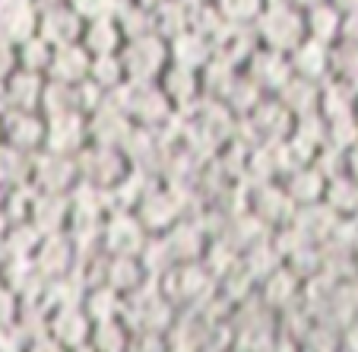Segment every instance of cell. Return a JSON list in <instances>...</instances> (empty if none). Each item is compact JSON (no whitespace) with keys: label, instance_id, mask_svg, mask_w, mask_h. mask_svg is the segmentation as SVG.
Returning <instances> with one entry per match:
<instances>
[{"label":"cell","instance_id":"obj_1","mask_svg":"<svg viewBox=\"0 0 358 352\" xmlns=\"http://www.w3.org/2000/svg\"><path fill=\"white\" fill-rule=\"evenodd\" d=\"M111 102L127 115V121L140 130H165L175 121V108L165 99V92L159 89V83H124L115 95H108Z\"/></svg>","mask_w":358,"mask_h":352},{"label":"cell","instance_id":"obj_2","mask_svg":"<svg viewBox=\"0 0 358 352\" xmlns=\"http://www.w3.org/2000/svg\"><path fill=\"white\" fill-rule=\"evenodd\" d=\"M254 35H257V45L266 51H276V55L289 57L304 38H308V29H304V13L295 10L289 0H270L266 10L260 13V20L254 22Z\"/></svg>","mask_w":358,"mask_h":352},{"label":"cell","instance_id":"obj_3","mask_svg":"<svg viewBox=\"0 0 358 352\" xmlns=\"http://www.w3.org/2000/svg\"><path fill=\"white\" fill-rule=\"evenodd\" d=\"M127 83H159V76L169 70V41L159 38L156 32L140 35V38L124 41V48L117 51Z\"/></svg>","mask_w":358,"mask_h":352},{"label":"cell","instance_id":"obj_4","mask_svg":"<svg viewBox=\"0 0 358 352\" xmlns=\"http://www.w3.org/2000/svg\"><path fill=\"white\" fill-rule=\"evenodd\" d=\"M181 190L184 188H178V184L156 181L143 194V200L136 204L134 213L149 235H165V232H171L181 219H187V204H184Z\"/></svg>","mask_w":358,"mask_h":352},{"label":"cell","instance_id":"obj_5","mask_svg":"<svg viewBox=\"0 0 358 352\" xmlns=\"http://www.w3.org/2000/svg\"><path fill=\"white\" fill-rule=\"evenodd\" d=\"M76 169H80V181L83 184L111 194V190H115L117 184L130 175V169H134V165H130V159L124 156L121 149H115V146H95V143H89L80 156H76Z\"/></svg>","mask_w":358,"mask_h":352},{"label":"cell","instance_id":"obj_6","mask_svg":"<svg viewBox=\"0 0 358 352\" xmlns=\"http://www.w3.org/2000/svg\"><path fill=\"white\" fill-rule=\"evenodd\" d=\"M149 238L152 235L143 229L134 210H111L101 223L99 251L105 258H140Z\"/></svg>","mask_w":358,"mask_h":352},{"label":"cell","instance_id":"obj_7","mask_svg":"<svg viewBox=\"0 0 358 352\" xmlns=\"http://www.w3.org/2000/svg\"><path fill=\"white\" fill-rule=\"evenodd\" d=\"M89 146V118L80 111H64V115L45 118V146L41 153L64 159H76Z\"/></svg>","mask_w":358,"mask_h":352},{"label":"cell","instance_id":"obj_8","mask_svg":"<svg viewBox=\"0 0 358 352\" xmlns=\"http://www.w3.org/2000/svg\"><path fill=\"white\" fill-rule=\"evenodd\" d=\"M76 264H80V251H76L73 238H70L67 232H61V235H45L32 254V267L41 283H55V279L73 276Z\"/></svg>","mask_w":358,"mask_h":352},{"label":"cell","instance_id":"obj_9","mask_svg":"<svg viewBox=\"0 0 358 352\" xmlns=\"http://www.w3.org/2000/svg\"><path fill=\"white\" fill-rule=\"evenodd\" d=\"M80 184V169L76 159L51 156V153H38L32 156V171H29V188L35 194H73V188Z\"/></svg>","mask_w":358,"mask_h":352},{"label":"cell","instance_id":"obj_10","mask_svg":"<svg viewBox=\"0 0 358 352\" xmlns=\"http://www.w3.org/2000/svg\"><path fill=\"white\" fill-rule=\"evenodd\" d=\"M210 283H213V276L203 264H178L159 279V289H162V295L169 298L171 305L181 308V305L203 302L206 292H210Z\"/></svg>","mask_w":358,"mask_h":352},{"label":"cell","instance_id":"obj_11","mask_svg":"<svg viewBox=\"0 0 358 352\" xmlns=\"http://www.w3.org/2000/svg\"><path fill=\"white\" fill-rule=\"evenodd\" d=\"M0 143L20 149L26 156H38L45 146V115L7 108L0 115Z\"/></svg>","mask_w":358,"mask_h":352},{"label":"cell","instance_id":"obj_12","mask_svg":"<svg viewBox=\"0 0 358 352\" xmlns=\"http://www.w3.org/2000/svg\"><path fill=\"white\" fill-rule=\"evenodd\" d=\"M248 213L254 219L266 225V229H282L295 219V204L289 200V194L282 190L279 181H264V184H254L248 190Z\"/></svg>","mask_w":358,"mask_h":352},{"label":"cell","instance_id":"obj_13","mask_svg":"<svg viewBox=\"0 0 358 352\" xmlns=\"http://www.w3.org/2000/svg\"><path fill=\"white\" fill-rule=\"evenodd\" d=\"M83 26H86V22L73 13V7H70L67 0H61V3H51V7L38 10L35 35H38L41 41H48L51 48H67V45H80Z\"/></svg>","mask_w":358,"mask_h":352},{"label":"cell","instance_id":"obj_14","mask_svg":"<svg viewBox=\"0 0 358 352\" xmlns=\"http://www.w3.org/2000/svg\"><path fill=\"white\" fill-rule=\"evenodd\" d=\"M241 73L248 76L264 95H276L279 89L292 80L289 57L276 55V51H266V48H257V51L248 57V64L241 67Z\"/></svg>","mask_w":358,"mask_h":352},{"label":"cell","instance_id":"obj_15","mask_svg":"<svg viewBox=\"0 0 358 352\" xmlns=\"http://www.w3.org/2000/svg\"><path fill=\"white\" fill-rule=\"evenodd\" d=\"M45 333L55 337L64 349H80V346H89V337H92V321L83 311V305H67V308H55L48 311V324Z\"/></svg>","mask_w":358,"mask_h":352},{"label":"cell","instance_id":"obj_16","mask_svg":"<svg viewBox=\"0 0 358 352\" xmlns=\"http://www.w3.org/2000/svg\"><path fill=\"white\" fill-rule=\"evenodd\" d=\"M159 89L165 92V99L171 102L175 115H194L196 105L203 102V86H200V73L194 70H184V67H175L169 64L162 76H159Z\"/></svg>","mask_w":358,"mask_h":352},{"label":"cell","instance_id":"obj_17","mask_svg":"<svg viewBox=\"0 0 358 352\" xmlns=\"http://www.w3.org/2000/svg\"><path fill=\"white\" fill-rule=\"evenodd\" d=\"M29 225L38 232L41 238L45 235H61L67 232L70 223V194H32V204H29Z\"/></svg>","mask_w":358,"mask_h":352},{"label":"cell","instance_id":"obj_18","mask_svg":"<svg viewBox=\"0 0 358 352\" xmlns=\"http://www.w3.org/2000/svg\"><path fill=\"white\" fill-rule=\"evenodd\" d=\"M134 130L136 127L127 121V115H124V111L117 108L111 99L101 105L92 118H89V143H95V146L124 149V143L130 140V134H134Z\"/></svg>","mask_w":358,"mask_h":352},{"label":"cell","instance_id":"obj_19","mask_svg":"<svg viewBox=\"0 0 358 352\" xmlns=\"http://www.w3.org/2000/svg\"><path fill=\"white\" fill-rule=\"evenodd\" d=\"M279 184H282V190L289 194L292 204H295V210H304V206H317V204H324L327 178H324V171H320L314 162H308V165H295V169H292Z\"/></svg>","mask_w":358,"mask_h":352},{"label":"cell","instance_id":"obj_20","mask_svg":"<svg viewBox=\"0 0 358 352\" xmlns=\"http://www.w3.org/2000/svg\"><path fill=\"white\" fill-rule=\"evenodd\" d=\"M289 67H292V76L320 86V83L330 80V48L314 38H304L289 55Z\"/></svg>","mask_w":358,"mask_h":352},{"label":"cell","instance_id":"obj_21","mask_svg":"<svg viewBox=\"0 0 358 352\" xmlns=\"http://www.w3.org/2000/svg\"><path fill=\"white\" fill-rule=\"evenodd\" d=\"M38 26V7L32 0H0V38L20 41L32 38Z\"/></svg>","mask_w":358,"mask_h":352},{"label":"cell","instance_id":"obj_22","mask_svg":"<svg viewBox=\"0 0 358 352\" xmlns=\"http://www.w3.org/2000/svg\"><path fill=\"white\" fill-rule=\"evenodd\" d=\"M213 55H216L213 41H206L203 35H196L194 29H187V32H181L178 38L169 41V61L175 64V67L194 70V73H200V70L213 61Z\"/></svg>","mask_w":358,"mask_h":352},{"label":"cell","instance_id":"obj_23","mask_svg":"<svg viewBox=\"0 0 358 352\" xmlns=\"http://www.w3.org/2000/svg\"><path fill=\"white\" fill-rule=\"evenodd\" d=\"M89 64L92 57L83 51V45H67V48H55L51 64H48L45 80L51 83H64V86H76L89 76Z\"/></svg>","mask_w":358,"mask_h":352},{"label":"cell","instance_id":"obj_24","mask_svg":"<svg viewBox=\"0 0 358 352\" xmlns=\"http://www.w3.org/2000/svg\"><path fill=\"white\" fill-rule=\"evenodd\" d=\"M45 76L29 73V70H13L3 80V92H7V108L16 111H38L41 108V92H45Z\"/></svg>","mask_w":358,"mask_h":352},{"label":"cell","instance_id":"obj_25","mask_svg":"<svg viewBox=\"0 0 358 352\" xmlns=\"http://www.w3.org/2000/svg\"><path fill=\"white\" fill-rule=\"evenodd\" d=\"M298 292H301V276H298L292 267L282 264L279 270H273L270 276L260 283V302H264L266 308H273V311H285L298 298Z\"/></svg>","mask_w":358,"mask_h":352},{"label":"cell","instance_id":"obj_26","mask_svg":"<svg viewBox=\"0 0 358 352\" xmlns=\"http://www.w3.org/2000/svg\"><path fill=\"white\" fill-rule=\"evenodd\" d=\"M292 118H308V115H320V86L308 80L292 76L276 95H273Z\"/></svg>","mask_w":358,"mask_h":352},{"label":"cell","instance_id":"obj_27","mask_svg":"<svg viewBox=\"0 0 358 352\" xmlns=\"http://www.w3.org/2000/svg\"><path fill=\"white\" fill-rule=\"evenodd\" d=\"M146 270H143L140 258H105V270H101V286L115 289L117 295L127 298L146 283Z\"/></svg>","mask_w":358,"mask_h":352},{"label":"cell","instance_id":"obj_28","mask_svg":"<svg viewBox=\"0 0 358 352\" xmlns=\"http://www.w3.org/2000/svg\"><path fill=\"white\" fill-rule=\"evenodd\" d=\"M80 45L89 57H111L124 48V35L115 20H92L83 26Z\"/></svg>","mask_w":358,"mask_h":352},{"label":"cell","instance_id":"obj_29","mask_svg":"<svg viewBox=\"0 0 358 352\" xmlns=\"http://www.w3.org/2000/svg\"><path fill=\"white\" fill-rule=\"evenodd\" d=\"M358 95L352 83L327 80L320 83V118L324 121H343V118H355Z\"/></svg>","mask_w":358,"mask_h":352},{"label":"cell","instance_id":"obj_30","mask_svg":"<svg viewBox=\"0 0 358 352\" xmlns=\"http://www.w3.org/2000/svg\"><path fill=\"white\" fill-rule=\"evenodd\" d=\"M241 76V67H235L231 61H225L222 55H213V61L200 70V86H203V99H213V102H222L229 95L231 83Z\"/></svg>","mask_w":358,"mask_h":352},{"label":"cell","instance_id":"obj_31","mask_svg":"<svg viewBox=\"0 0 358 352\" xmlns=\"http://www.w3.org/2000/svg\"><path fill=\"white\" fill-rule=\"evenodd\" d=\"M343 22L345 16L336 13V10L330 7V3H320V7L308 10L304 13V29H308V38L320 41V45H336L339 38H343Z\"/></svg>","mask_w":358,"mask_h":352},{"label":"cell","instance_id":"obj_32","mask_svg":"<svg viewBox=\"0 0 358 352\" xmlns=\"http://www.w3.org/2000/svg\"><path fill=\"white\" fill-rule=\"evenodd\" d=\"M83 311L89 314L92 324H105V321H121L124 318V295H117L108 286H92L83 295Z\"/></svg>","mask_w":358,"mask_h":352},{"label":"cell","instance_id":"obj_33","mask_svg":"<svg viewBox=\"0 0 358 352\" xmlns=\"http://www.w3.org/2000/svg\"><path fill=\"white\" fill-rule=\"evenodd\" d=\"M324 206H330L339 219H355L358 216V181H352L345 171L330 178L324 190Z\"/></svg>","mask_w":358,"mask_h":352},{"label":"cell","instance_id":"obj_34","mask_svg":"<svg viewBox=\"0 0 358 352\" xmlns=\"http://www.w3.org/2000/svg\"><path fill=\"white\" fill-rule=\"evenodd\" d=\"M29 171H32V156L20 153V149L0 143V190H16L29 184Z\"/></svg>","mask_w":358,"mask_h":352},{"label":"cell","instance_id":"obj_35","mask_svg":"<svg viewBox=\"0 0 358 352\" xmlns=\"http://www.w3.org/2000/svg\"><path fill=\"white\" fill-rule=\"evenodd\" d=\"M187 29H190V10L184 3H178V0H165V3H159L152 10V32L159 38L171 41L181 32H187Z\"/></svg>","mask_w":358,"mask_h":352},{"label":"cell","instance_id":"obj_36","mask_svg":"<svg viewBox=\"0 0 358 352\" xmlns=\"http://www.w3.org/2000/svg\"><path fill=\"white\" fill-rule=\"evenodd\" d=\"M270 0H213L216 13L229 22L231 29H254L260 13L266 10Z\"/></svg>","mask_w":358,"mask_h":352},{"label":"cell","instance_id":"obj_37","mask_svg":"<svg viewBox=\"0 0 358 352\" xmlns=\"http://www.w3.org/2000/svg\"><path fill=\"white\" fill-rule=\"evenodd\" d=\"M38 241H41V235L29 223H13V225H7V232L0 238V258H7V260L32 258Z\"/></svg>","mask_w":358,"mask_h":352},{"label":"cell","instance_id":"obj_38","mask_svg":"<svg viewBox=\"0 0 358 352\" xmlns=\"http://www.w3.org/2000/svg\"><path fill=\"white\" fill-rule=\"evenodd\" d=\"M330 80L339 83H358V41L339 38L330 45Z\"/></svg>","mask_w":358,"mask_h":352},{"label":"cell","instance_id":"obj_39","mask_svg":"<svg viewBox=\"0 0 358 352\" xmlns=\"http://www.w3.org/2000/svg\"><path fill=\"white\" fill-rule=\"evenodd\" d=\"M264 99H266V95L260 92V89L254 86V83H250L248 76L241 73V76H238L235 83H231L229 95H225V99H222V105H225V108L231 111V115L238 118V121H241V118H248L250 111H254V108H257L260 102H264Z\"/></svg>","mask_w":358,"mask_h":352},{"label":"cell","instance_id":"obj_40","mask_svg":"<svg viewBox=\"0 0 358 352\" xmlns=\"http://www.w3.org/2000/svg\"><path fill=\"white\" fill-rule=\"evenodd\" d=\"M51 55H55V48L48 45V41H41L38 35H32V38L16 45V70H29V73L45 76Z\"/></svg>","mask_w":358,"mask_h":352},{"label":"cell","instance_id":"obj_41","mask_svg":"<svg viewBox=\"0 0 358 352\" xmlns=\"http://www.w3.org/2000/svg\"><path fill=\"white\" fill-rule=\"evenodd\" d=\"M86 80L95 83V86H99L105 95H115L117 89L127 83V73H124V67H121V61H117V55H111V57H92Z\"/></svg>","mask_w":358,"mask_h":352},{"label":"cell","instance_id":"obj_42","mask_svg":"<svg viewBox=\"0 0 358 352\" xmlns=\"http://www.w3.org/2000/svg\"><path fill=\"white\" fill-rule=\"evenodd\" d=\"M130 330L124 327V321H105V324H92V337L89 346L95 352H127Z\"/></svg>","mask_w":358,"mask_h":352},{"label":"cell","instance_id":"obj_43","mask_svg":"<svg viewBox=\"0 0 358 352\" xmlns=\"http://www.w3.org/2000/svg\"><path fill=\"white\" fill-rule=\"evenodd\" d=\"M67 3L83 22H92V20H117L130 0H67Z\"/></svg>","mask_w":358,"mask_h":352},{"label":"cell","instance_id":"obj_44","mask_svg":"<svg viewBox=\"0 0 358 352\" xmlns=\"http://www.w3.org/2000/svg\"><path fill=\"white\" fill-rule=\"evenodd\" d=\"M41 115H64V111H76L73 105V86H64V83H45V92H41Z\"/></svg>","mask_w":358,"mask_h":352},{"label":"cell","instance_id":"obj_45","mask_svg":"<svg viewBox=\"0 0 358 352\" xmlns=\"http://www.w3.org/2000/svg\"><path fill=\"white\" fill-rule=\"evenodd\" d=\"M115 22H117V29H121L124 41L140 38V35L152 32V13H149V10H143V7H136V3H127Z\"/></svg>","mask_w":358,"mask_h":352},{"label":"cell","instance_id":"obj_46","mask_svg":"<svg viewBox=\"0 0 358 352\" xmlns=\"http://www.w3.org/2000/svg\"><path fill=\"white\" fill-rule=\"evenodd\" d=\"M20 311H22L20 295H16L10 286L0 283V330H3V327H13L16 321H20Z\"/></svg>","mask_w":358,"mask_h":352},{"label":"cell","instance_id":"obj_47","mask_svg":"<svg viewBox=\"0 0 358 352\" xmlns=\"http://www.w3.org/2000/svg\"><path fill=\"white\" fill-rule=\"evenodd\" d=\"M127 352H169L165 333H130Z\"/></svg>","mask_w":358,"mask_h":352},{"label":"cell","instance_id":"obj_48","mask_svg":"<svg viewBox=\"0 0 358 352\" xmlns=\"http://www.w3.org/2000/svg\"><path fill=\"white\" fill-rule=\"evenodd\" d=\"M13 70H16V45L0 38V80H7Z\"/></svg>","mask_w":358,"mask_h":352},{"label":"cell","instance_id":"obj_49","mask_svg":"<svg viewBox=\"0 0 358 352\" xmlns=\"http://www.w3.org/2000/svg\"><path fill=\"white\" fill-rule=\"evenodd\" d=\"M26 352H70V349H64V346L57 343L55 337H48V333H38V337L29 339Z\"/></svg>","mask_w":358,"mask_h":352},{"label":"cell","instance_id":"obj_50","mask_svg":"<svg viewBox=\"0 0 358 352\" xmlns=\"http://www.w3.org/2000/svg\"><path fill=\"white\" fill-rule=\"evenodd\" d=\"M327 3H330L336 13H343L345 20H349V16H358V0H327Z\"/></svg>","mask_w":358,"mask_h":352},{"label":"cell","instance_id":"obj_51","mask_svg":"<svg viewBox=\"0 0 358 352\" xmlns=\"http://www.w3.org/2000/svg\"><path fill=\"white\" fill-rule=\"evenodd\" d=\"M345 175H349L352 181H358V143L345 153Z\"/></svg>","mask_w":358,"mask_h":352},{"label":"cell","instance_id":"obj_52","mask_svg":"<svg viewBox=\"0 0 358 352\" xmlns=\"http://www.w3.org/2000/svg\"><path fill=\"white\" fill-rule=\"evenodd\" d=\"M295 10H301V13H308V10H314V7H320V3H327V0H289Z\"/></svg>","mask_w":358,"mask_h":352},{"label":"cell","instance_id":"obj_53","mask_svg":"<svg viewBox=\"0 0 358 352\" xmlns=\"http://www.w3.org/2000/svg\"><path fill=\"white\" fill-rule=\"evenodd\" d=\"M178 3H184L187 10H200V7H213V0H178Z\"/></svg>","mask_w":358,"mask_h":352},{"label":"cell","instance_id":"obj_54","mask_svg":"<svg viewBox=\"0 0 358 352\" xmlns=\"http://www.w3.org/2000/svg\"><path fill=\"white\" fill-rule=\"evenodd\" d=\"M130 3H136V7H143V10H149V13H152L159 3H165V0H130Z\"/></svg>","mask_w":358,"mask_h":352},{"label":"cell","instance_id":"obj_55","mask_svg":"<svg viewBox=\"0 0 358 352\" xmlns=\"http://www.w3.org/2000/svg\"><path fill=\"white\" fill-rule=\"evenodd\" d=\"M7 111V92H3V80H0V115Z\"/></svg>","mask_w":358,"mask_h":352},{"label":"cell","instance_id":"obj_56","mask_svg":"<svg viewBox=\"0 0 358 352\" xmlns=\"http://www.w3.org/2000/svg\"><path fill=\"white\" fill-rule=\"evenodd\" d=\"M32 3H35V7H51V3H61V0H32Z\"/></svg>","mask_w":358,"mask_h":352},{"label":"cell","instance_id":"obj_57","mask_svg":"<svg viewBox=\"0 0 358 352\" xmlns=\"http://www.w3.org/2000/svg\"><path fill=\"white\" fill-rule=\"evenodd\" d=\"M73 352H95L92 346H80V349H73Z\"/></svg>","mask_w":358,"mask_h":352},{"label":"cell","instance_id":"obj_58","mask_svg":"<svg viewBox=\"0 0 358 352\" xmlns=\"http://www.w3.org/2000/svg\"><path fill=\"white\" fill-rule=\"evenodd\" d=\"M355 95H358V83H355ZM355 121H358V108H355Z\"/></svg>","mask_w":358,"mask_h":352},{"label":"cell","instance_id":"obj_59","mask_svg":"<svg viewBox=\"0 0 358 352\" xmlns=\"http://www.w3.org/2000/svg\"><path fill=\"white\" fill-rule=\"evenodd\" d=\"M0 267H3V258H0Z\"/></svg>","mask_w":358,"mask_h":352}]
</instances>
